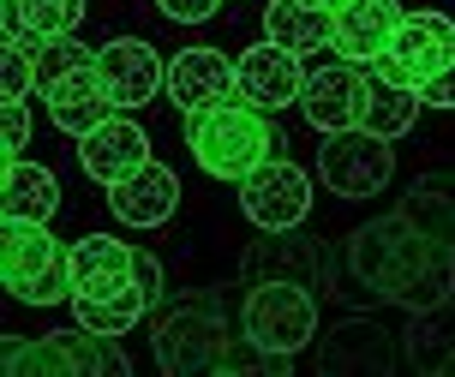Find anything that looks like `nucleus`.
<instances>
[{
  "instance_id": "nucleus-1",
  "label": "nucleus",
  "mask_w": 455,
  "mask_h": 377,
  "mask_svg": "<svg viewBox=\"0 0 455 377\" xmlns=\"http://www.w3.org/2000/svg\"><path fill=\"white\" fill-rule=\"evenodd\" d=\"M347 269L378 300H395V306H408V311H432L455 288V245L432 240L426 228H413L395 210V216H378V222L354 228Z\"/></svg>"
},
{
  "instance_id": "nucleus-2",
  "label": "nucleus",
  "mask_w": 455,
  "mask_h": 377,
  "mask_svg": "<svg viewBox=\"0 0 455 377\" xmlns=\"http://www.w3.org/2000/svg\"><path fill=\"white\" fill-rule=\"evenodd\" d=\"M156 365L168 377L192 372H288L294 359H270L264 348H251V335H228V317L210 293H192L180 306H168L156 317Z\"/></svg>"
},
{
  "instance_id": "nucleus-3",
  "label": "nucleus",
  "mask_w": 455,
  "mask_h": 377,
  "mask_svg": "<svg viewBox=\"0 0 455 377\" xmlns=\"http://www.w3.org/2000/svg\"><path fill=\"white\" fill-rule=\"evenodd\" d=\"M186 144H192V162L210 180H246L251 168H264L270 156H282V132L270 126V114L240 102V96L186 114Z\"/></svg>"
},
{
  "instance_id": "nucleus-4",
  "label": "nucleus",
  "mask_w": 455,
  "mask_h": 377,
  "mask_svg": "<svg viewBox=\"0 0 455 377\" xmlns=\"http://www.w3.org/2000/svg\"><path fill=\"white\" fill-rule=\"evenodd\" d=\"M0 282L24 306H60V300H72V252L48 234V222L6 216V228H0Z\"/></svg>"
},
{
  "instance_id": "nucleus-5",
  "label": "nucleus",
  "mask_w": 455,
  "mask_h": 377,
  "mask_svg": "<svg viewBox=\"0 0 455 377\" xmlns=\"http://www.w3.org/2000/svg\"><path fill=\"white\" fill-rule=\"evenodd\" d=\"M240 330L270 359H294L318 335V300L306 282H251L240 306Z\"/></svg>"
},
{
  "instance_id": "nucleus-6",
  "label": "nucleus",
  "mask_w": 455,
  "mask_h": 377,
  "mask_svg": "<svg viewBox=\"0 0 455 377\" xmlns=\"http://www.w3.org/2000/svg\"><path fill=\"white\" fill-rule=\"evenodd\" d=\"M318 180L336 198H378L389 180H395V150L389 138L347 126V132H323L318 144Z\"/></svg>"
},
{
  "instance_id": "nucleus-7",
  "label": "nucleus",
  "mask_w": 455,
  "mask_h": 377,
  "mask_svg": "<svg viewBox=\"0 0 455 377\" xmlns=\"http://www.w3.org/2000/svg\"><path fill=\"white\" fill-rule=\"evenodd\" d=\"M443 67H455V19L450 12H402L395 43H389L365 72H378V78H389V84L419 90Z\"/></svg>"
},
{
  "instance_id": "nucleus-8",
  "label": "nucleus",
  "mask_w": 455,
  "mask_h": 377,
  "mask_svg": "<svg viewBox=\"0 0 455 377\" xmlns=\"http://www.w3.org/2000/svg\"><path fill=\"white\" fill-rule=\"evenodd\" d=\"M240 210H246L251 228L264 234H282V228H299L312 216V174L288 162V156H270L264 168H251L240 180Z\"/></svg>"
},
{
  "instance_id": "nucleus-9",
  "label": "nucleus",
  "mask_w": 455,
  "mask_h": 377,
  "mask_svg": "<svg viewBox=\"0 0 455 377\" xmlns=\"http://www.w3.org/2000/svg\"><path fill=\"white\" fill-rule=\"evenodd\" d=\"M91 67H96V78H102V90L114 96L120 114L144 108V102H156V90H168L162 54L150 43H138V36H114V43H102Z\"/></svg>"
},
{
  "instance_id": "nucleus-10",
  "label": "nucleus",
  "mask_w": 455,
  "mask_h": 377,
  "mask_svg": "<svg viewBox=\"0 0 455 377\" xmlns=\"http://www.w3.org/2000/svg\"><path fill=\"white\" fill-rule=\"evenodd\" d=\"M234 78H240V102H251V108H264V114L294 108L299 90H306L299 54H294V48H282V43H270V36L234 60Z\"/></svg>"
},
{
  "instance_id": "nucleus-11",
  "label": "nucleus",
  "mask_w": 455,
  "mask_h": 377,
  "mask_svg": "<svg viewBox=\"0 0 455 377\" xmlns=\"http://www.w3.org/2000/svg\"><path fill=\"white\" fill-rule=\"evenodd\" d=\"M365 90H371L365 67L336 60V67L306 72L299 108H306V120H312L318 132H347V126H360V114H365Z\"/></svg>"
},
{
  "instance_id": "nucleus-12",
  "label": "nucleus",
  "mask_w": 455,
  "mask_h": 377,
  "mask_svg": "<svg viewBox=\"0 0 455 377\" xmlns=\"http://www.w3.org/2000/svg\"><path fill=\"white\" fill-rule=\"evenodd\" d=\"M240 96V78H234V60L222 48H180L168 60V102L180 114L216 108V102H234Z\"/></svg>"
},
{
  "instance_id": "nucleus-13",
  "label": "nucleus",
  "mask_w": 455,
  "mask_h": 377,
  "mask_svg": "<svg viewBox=\"0 0 455 377\" xmlns=\"http://www.w3.org/2000/svg\"><path fill=\"white\" fill-rule=\"evenodd\" d=\"M402 12H408L402 0H347L341 12H330V48L341 60H354V67H371L395 43Z\"/></svg>"
},
{
  "instance_id": "nucleus-14",
  "label": "nucleus",
  "mask_w": 455,
  "mask_h": 377,
  "mask_svg": "<svg viewBox=\"0 0 455 377\" xmlns=\"http://www.w3.org/2000/svg\"><path fill=\"white\" fill-rule=\"evenodd\" d=\"M78 162H84V174L96 186H120L126 174H138L150 162V138H144V126L132 114H108L96 132L78 138Z\"/></svg>"
},
{
  "instance_id": "nucleus-15",
  "label": "nucleus",
  "mask_w": 455,
  "mask_h": 377,
  "mask_svg": "<svg viewBox=\"0 0 455 377\" xmlns=\"http://www.w3.org/2000/svg\"><path fill=\"white\" fill-rule=\"evenodd\" d=\"M323 276H330V264H323V245H312L299 228H282V234H270V240H258L246 252V264H240V282H306V288H323Z\"/></svg>"
},
{
  "instance_id": "nucleus-16",
  "label": "nucleus",
  "mask_w": 455,
  "mask_h": 377,
  "mask_svg": "<svg viewBox=\"0 0 455 377\" xmlns=\"http://www.w3.org/2000/svg\"><path fill=\"white\" fill-rule=\"evenodd\" d=\"M126 288H138V245L108 240V234H84L72 245V300H102Z\"/></svg>"
},
{
  "instance_id": "nucleus-17",
  "label": "nucleus",
  "mask_w": 455,
  "mask_h": 377,
  "mask_svg": "<svg viewBox=\"0 0 455 377\" xmlns=\"http://www.w3.org/2000/svg\"><path fill=\"white\" fill-rule=\"evenodd\" d=\"M108 210L126 228H162L174 210H180V180H174V168H162L156 156H150L138 174H126L120 186H108Z\"/></svg>"
},
{
  "instance_id": "nucleus-18",
  "label": "nucleus",
  "mask_w": 455,
  "mask_h": 377,
  "mask_svg": "<svg viewBox=\"0 0 455 377\" xmlns=\"http://www.w3.org/2000/svg\"><path fill=\"white\" fill-rule=\"evenodd\" d=\"M43 96H48V120L67 138H84V132H96L108 114H120L114 96L102 90V78H96V67H78V72H67V78H54Z\"/></svg>"
},
{
  "instance_id": "nucleus-19",
  "label": "nucleus",
  "mask_w": 455,
  "mask_h": 377,
  "mask_svg": "<svg viewBox=\"0 0 455 377\" xmlns=\"http://www.w3.org/2000/svg\"><path fill=\"white\" fill-rule=\"evenodd\" d=\"M0 210L6 216H24V222H48L60 210V180L48 174L43 162H6V180H0Z\"/></svg>"
},
{
  "instance_id": "nucleus-20",
  "label": "nucleus",
  "mask_w": 455,
  "mask_h": 377,
  "mask_svg": "<svg viewBox=\"0 0 455 377\" xmlns=\"http://www.w3.org/2000/svg\"><path fill=\"white\" fill-rule=\"evenodd\" d=\"M402 216H408L413 228H426L432 240L455 245V174L450 168H432V174H419L402 192Z\"/></svg>"
},
{
  "instance_id": "nucleus-21",
  "label": "nucleus",
  "mask_w": 455,
  "mask_h": 377,
  "mask_svg": "<svg viewBox=\"0 0 455 377\" xmlns=\"http://www.w3.org/2000/svg\"><path fill=\"white\" fill-rule=\"evenodd\" d=\"M84 24V0H0V43L12 36H67Z\"/></svg>"
},
{
  "instance_id": "nucleus-22",
  "label": "nucleus",
  "mask_w": 455,
  "mask_h": 377,
  "mask_svg": "<svg viewBox=\"0 0 455 377\" xmlns=\"http://www.w3.org/2000/svg\"><path fill=\"white\" fill-rule=\"evenodd\" d=\"M264 36L282 43V48H294L299 60H306V54H318V48L330 43V12L312 6V0H270V6H264Z\"/></svg>"
},
{
  "instance_id": "nucleus-23",
  "label": "nucleus",
  "mask_w": 455,
  "mask_h": 377,
  "mask_svg": "<svg viewBox=\"0 0 455 377\" xmlns=\"http://www.w3.org/2000/svg\"><path fill=\"white\" fill-rule=\"evenodd\" d=\"M419 108H426V102H419V90L389 84V78H378V72H371V90H365V114H360V126L395 144V138H408V132H413Z\"/></svg>"
},
{
  "instance_id": "nucleus-24",
  "label": "nucleus",
  "mask_w": 455,
  "mask_h": 377,
  "mask_svg": "<svg viewBox=\"0 0 455 377\" xmlns=\"http://www.w3.org/2000/svg\"><path fill=\"white\" fill-rule=\"evenodd\" d=\"M413 317H419V324H413L408 359L419 372H455V306L443 300V306L413 311Z\"/></svg>"
},
{
  "instance_id": "nucleus-25",
  "label": "nucleus",
  "mask_w": 455,
  "mask_h": 377,
  "mask_svg": "<svg viewBox=\"0 0 455 377\" xmlns=\"http://www.w3.org/2000/svg\"><path fill=\"white\" fill-rule=\"evenodd\" d=\"M6 372L12 377H78L72 365V348L54 335H36V341H6Z\"/></svg>"
},
{
  "instance_id": "nucleus-26",
  "label": "nucleus",
  "mask_w": 455,
  "mask_h": 377,
  "mask_svg": "<svg viewBox=\"0 0 455 377\" xmlns=\"http://www.w3.org/2000/svg\"><path fill=\"white\" fill-rule=\"evenodd\" d=\"M72 306V317L84 324V330H102V335H126L150 311V300L138 288H126V293H102V300H67Z\"/></svg>"
},
{
  "instance_id": "nucleus-27",
  "label": "nucleus",
  "mask_w": 455,
  "mask_h": 377,
  "mask_svg": "<svg viewBox=\"0 0 455 377\" xmlns=\"http://www.w3.org/2000/svg\"><path fill=\"white\" fill-rule=\"evenodd\" d=\"M24 43H30V60H36V90H48L54 78H67V72L96 60L91 48L78 43V30H67V36H24Z\"/></svg>"
},
{
  "instance_id": "nucleus-28",
  "label": "nucleus",
  "mask_w": 455,
  "mask_h": 377,
  "mask_svg": "<svg viewBox=\"0 0 455 377\" xmlns=\"http://www.w3.org/2000/svg\"><path fill=\"white\" fill-rule=\"evenodd\" d=\"M60 341H67L72 348V365H78V372L84 377H126L132 372V359L120 354V348H114V335H102V330H84V324H78V330H60Z\"/></svg>"
},
{
  "instance_id": "nucleus-29",
  "label": "nucleus",
  "mask_w": 455,
  "mask_h": 377,
  "mask_svg": "<svg viewBox=\"0 0 455 377\" xmlns=\"http://www.w3.org/2000/svg\"><path fill=\"white\" fill-rule=\"evenodd\" d=\"M0 84H6V102H24L36 90V60H30V43L24 36L0 43Z\"/></svg>"
},
{
  "instance_id": "nucleus-30",
  "label": "nucleus",
  "mask_w": 455,
  "mask_h": 377,
  "mask_svg": "<svg viewBox=\"0 0 455 377\" xmlns=\"http://www.w3.org/2000/svg\"><path fill=\"white\" fill-rule=\"evenodd\" d=\"M0 138H6L0 156H6V162H19L24 144H30V108H24V102H6V114H0Z\"/></svg>"
},
{
  "instance_id": "nucleus-31",
  "label": "nucleus",
  "mask_w": 455,
  "mask_h": 377,
  "mask_svg": "<svg viewBox=\"0 0 455 377\" xmlns=\"http://www.w3.org/2000/svg\"><path fill=\"white\" fill-rule=\"evenodd\" d=\"M156 6H162V19H174V24H204L216 19L222 0H156Z\"/></svg>"
},
{
  "instance_id": "nucleus-32",
  "label": "nucleus",
  "mask_w": 455,
  "mask_h": 377,
  "mask_svg": "<svg viewBox=\"0 0 455 377\" xmlns=\"http://www.w3.org/2000/svg\"><path fill=\"white\" fill-rule=\"evenodd\" d=\"M419 102H426V108H455V67L426 78V84H419Z\"/></svg>"
},
{
  "instance_id": "nucleus-33",
  "label": "nucleus",
  "mask_w": 455,
  "mask_h": 377,
  "mask_svg": "<svg viewBox=\"0 0 455 377\" xmlns=\"http://www.w3.org/2000/svg\"><path fill=\"white\" fill-rule=\"evenodd\" d=\"M138 288H144V300H150V306H162V264L144 252V245H138Z\"/></svg>"
},
{
  "instance_id": "nucleus-34",
  "label": "nucleus",
  "mask_w": 455,
  "mask_h": 377,
  "mask_svg": "<svg viewBox=\"0 0 455 377\" xmlns=\"http://www.w3.org/2000/svg\"><path fill=\"white\" fill-rule=\"evenodd\" d=\"M312 6H323V12H341V6H347V0H312Z\"/></svg>"
}]
</instances>
